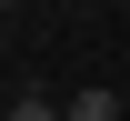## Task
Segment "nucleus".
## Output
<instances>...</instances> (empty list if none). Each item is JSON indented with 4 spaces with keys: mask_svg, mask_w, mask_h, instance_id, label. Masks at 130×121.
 I'll return each mask as SVG.
<instances>
[{
    "mask_svg": "<svg viewBox=\"0 0 130 121\" xmlns=\"http://www.w3.org/2000/svg\"><path fill=\"white\" fill-rule=\"evenodd\" d=\"M60 111H70V121H120V101H110V91H100V81H90V91H70Z\"/></svg>",
    "mask_w": 130,
    "mask_h": 121,
    "instance_id": "obj_1",
    "label": "nucleus"
},
{
    "mask_svg": "<svg viewBox=\"0 0 130 121\" xmlns=\"http://www.w3.org/2000/svg\"><path fill=\"white\" fill-rule=\"evenodd\" d=\"M10 121H70L60 101H40V91H20V101H10Z\"/></svg>",
    "mask_w": 130,
    "mask_h": 121,
    "instance_id": "obj_2",
    "label": "nucleus"
},
{
    "mask_svg": "<svg viewBox=\"0 0 130 121\" xmlns=\"http://www.w3.org/2000/svg\"><path fill=\"white\" fill-rule=\"evenodd\" d=\"M100 10H110V0H100Z\"/></svg>",
    "mask_w": 130,
    "mask_h": 121,
    "instance_id": "obj_3",
    "label": "nucleus"
}]
</instances>
